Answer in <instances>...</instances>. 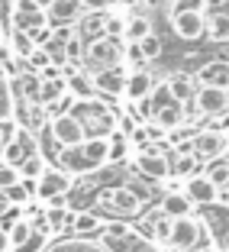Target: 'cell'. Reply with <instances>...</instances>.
<instances>
[{
  "label": "cell",
  "instance_id": "74e56055",
  "mask_svg": "<svg viewBox=\"0 0 229 252\" xmlns=\"http://www.w3.org/2000/svg\"><path fill=\"white\" fill-rule=\"evenodd\" d=\"M203 7H207V0H177V3H171V13H203Z\"/></svg>",
  "mask_w": 229,
  "mask_h": 252
},
{
  "label": "cell",
  "instance_id": "7402d4cb",
  "mask_svg": "<svg viewBox=\"0 0 229 252\" xmlns=\"http://www.w3.org/2000/svg\"><path fill=\"white\" fill-rule=\"evenodd\" d=\"M158 210H162L165 217H171V220H177V217H191L194 204L187 200V194H184V191H171V194H165V197H162Z\"/></svg>",
  "mask_w": 229,
  "mask_h": 252
},
{
  "label": "cell",
  "instance_id": "ac0fdd59",
  "mask_svg": "<svg viewBox=\"0 0 229 252\" xmlns=\"http://www.w3.org/2000/svg\"><path fill=\"white\" fill-rule=\"evenodd\" d=\"M104 26H107V16L97 13V10H84V16L74 23V32L81 42H94V39L104 36Z\"/></svg>",
  "mask_w": 229,
  "mask_h": 252
},
{
  "label": "cell",
  "instance_id": "9c48e42d",
  "mask_svg": "<svg viewBox=\"0 0 229 252\" xmlns=\"http://www.w3.org/2000/svg\"><path fill=\"white\" fill-rule=\"evenodd\" d=\"M136 171H139L142 178H148V181L171 178V158H168V152H162V149H155V146H145L139 156H136Z\"/></svg>",
  "mask_w": 229,
  "mask_h": 252
},
{
  "label": "cell",
  "instance_id": "8fae6325",
  "mask_svg": "<svg viewBox=\"0 0 229 252\" xmlns=\"http://www.w3.org/2000/svg\"><path fill=\"white\" fill-rule=\"evenodd\" d=\"M74 188V178L61 168H45V175L36 181V197L42 200H61Z\"/></svg>",
  "mask_w": 229,
  "mask_h": 252
},
{
  "label": "cell",
  "instance_id": "d590c367",
  "mask_svg": "<svg viewBox=\"0 0 229 252\" xmlns=\"http://www.w3.org/2000/svg\"><path fill=\"white\" fill-rule=\"evenodd\" d=\"M36 49H39V45H36V39H32V32H23V30H16V32H13V52H16V55L29 59Z\"/></svg>",
  "mask_w": 229,
  "mask_h": 252
},
{
  "label": "cell",
  "instance_id": "e0dca14e",
  "mask_svg": "<svg viewBox=\"0 0 229 252\" xmlns=\"http://www.w3.org/2000/svg\"><path fill=\"white\" fill-rule=\"evenodd\" d=\"M90 78H94L97 94H107V97H123V94H126V78H129V74H126V71H123V65H119V68H110V71L90 74Z\"/></svg>",
  "mask_w": 229,
  "mask_h": 252
},
{
  "label": "cell",
  "instance_id": "8992f818",
  "mask_svg": "<svg viewBox=\"0 0 229 252\" xmlns=\"http://www.w3.org/2000/svg\"><path fill=\"white\" fill-rule=\"evenodd\" d=\"M207 226H203V220H197V217H177L174 223H171V236H168V249L171 252H197L200 243H207Z\"/></svg>",
  "mask_w": 229,
  "mask_h": 252
},
{
  "label": "cell",
  "instance_id": "44dd1931",
  "mask_svg": "<svg viewBox=\"0 0 229 252\" xmlns=\"http://www.w3.org/2000/svg\"><path fill=\"white\" fill-rule=\"evenodd\" d=\"M42 252H107L100 239H87V236H71V239H58Z\"/></svg>",
  "mask_w": 229,
  "mask_h": 252
},
{
  "label": "cell",
  "instance_id": "d6986e66",
  "mask_svg": "<svg viewBox=\"0 0 229 252\" xmlns=\"http://www.w3.org/2000/svg\"><path fill=\"white\" fill-rule=\"evenodd\" d=\"M81 16H84V0H52V7H49L52 26H58V23H78Z\"/></svg>",
  "mask_w": 229,
  "mask_h": 252
},
{
  "label": "cell",
  "instance_id": "cb8c5ba5",
  "mask_svg": "<svg viewBox=\"0 0 229 252\" xmlns=\"http://www.w3.org/2000/svg\"><path fill=\"white\" fill-rule=\"evenodd\" d=\"M68 94H71L74 100H94L97 97L94 78H90L87 71H74L71 78H68Z\"/></svg>",
  "mask_w": 229,
  "mask_h": 252
},
{
  "label": "cell",
  "instance_id": "f546056e",
  "mask_svg": "<svg viewBox=\"0 0 229 252\" xmlns=\"http://www.w3.org/2000/svg\"><path fill=\"white\" fill-rule=\"evenodd\" d=\"M7 233H10V246H13V249H23V246H29L32 239H36V226H32L26 217H20Z\"/></svg>",
  "mask_w": 229,
  "mask_h": 252
},
{
  "label": "cell",
  "instance_id": "1f68e13d",
  "mask_svg": "<svg viewBox=\"0 0 229 252\" xmlns=\"http://www.w3.org/2000/svg\"><path fill=\"white\" fill-rule=\"evenodd\" d=\"M68 94V78H42V104H55Z\"/></svg>",
  "mask_w": 229,
  "mask_h": 252
},
{
  "label": "cell",
  "instance_id": "ee69618b",
  "mask_svg": "<svg viewBox=\"0 0 229 252\" xmlns=\"http://www.w3.org/2000/svg\"><path fill=\"white\" fill-rule=\"evenodd\" d=\"M10 249H13V246H10V233L0 226V252H10Z\"/></svg>",
  "mask_w": 229,
  "mask_h": 252
},
{
  "label": "cell",
  "instance_id": "d4e9b609",
  "mask_svg": "<svg viewBox=\"0 0 229 252\" xmlns=\"http://www.w3.org/2000/svg\"><path fill=\"white\" fill-rule=\"evenodd\" d=\"M100 226H104L100 217L90 214V210H78V214H71V220H68V230H74V236H90V233H97Z\"/></svg>",
  "mask_w": 229,
  "mask_h": 252
},
{
  "label": "cell",
  "instance_id": "f1b7e54d",
  "mask_svg": "<svg viewBox=\"0 0 229 252\" xmlns=\"http://www.w3.org/2000/svg\"><path fill=\"white\" fill-rule=\"evenodd\" d=\"M203 16H207V13H203ZM207 39H210V42H216V45L229 42V13L207 16Z\"/></svg>",
  "mask_w": 229,
  "mask_h": 252
},
{
  "label": "cell",
  "instance_id": "30bf717a",
  "mask_svg": "<svg viewBox=\"0 0 229 252\" xmlns=\"http://www.w3.org/2000/svg\"><path fill=\"white\" fill-rule=\"evenodd\" d=\"M168 13V26L181 42H197V39H207V16L203 13Z\"/></svg>",
  "mask_w": 229,
  "mask_h": 252
},
{
  "label": "cell",
  "instance_id": "bcb514c9",
  "mask_svg": "<svg viewBox=\"0 0 229 252\" xmlns=\"http://www.w3.org/2000/svg\"><path fill=\"white\" fill-rule=\"evenodd\" d=\"M32 3H36V7H42L45 13H49V7H52V0H32Z\"/></svg>",
  "mask_w": 229,
  "mask_h": 252
},
{
  "label": "cell",
  "instance_id": "ffe728a7",
  "mask_svg": "<svg viewBox=\"0 0 229 252\" xmlns=\"http://www.w3.org/2000/svg\"><path fill=\"white\" fill-rule=\"evenodd\" d=\"M152 88H155V78H152L148 71H142V68L129 71V78H126V97H129L133 104L145 100V97L152 94Z\"/></svg>",
  "mask_w": 229,
  "mask_h": 252
},
{
  "label": "cell",
  "instance_id": "2e32d148",
  "mask_svg": "<svg viewBox=\"0 0 229 252\" xmlns=\"http://www.w3.org/2000/svg\"><path fill=\"white\" fill-rule=\"evenodd\" d=\"M197 84L203 88H229V62L226 59H213V62H203L197 68Z\"/></svg>",
  "mask_w": 229,
  "mask_h": 252
},
{
  "label": "cell",
  "instance_id": "7a4b0ae2",
  "mask_svg": "<svg viewBox=\"0 0 229 252\" xmlns=\"http://www.w3.org/2000/svg\"><path fill=\"white\" fill-rule=\"evenodd\" d=\"M94 204L100 214L113 217V220H136V217L145 214V197L136 188H126V185H110L94 191Z\"/></svg>",
  "mask_w": 229,
  "mask_h": 252
},
{
  "label": "cell",
  "instance_id": "b9f144b4",
  "mask_svg": "<svg viewBox=\"0 0 229 252\" xmlns=\"http://www.w3.org/2000/svg\"><path fill=\"white\" fill-rule=\"evenodd\" d=\"M29 65H32V68H49V65H52V62H49V52H45L42 45H39L36 52L29 55Z\"/></svg>",
  "mask_w": 229,
  "mask_h": 252
},
{
  "label": "cell",
  "instance_id": "d6a6232c",
  "mask_svg": "<svg viewBox=\"0 0 229 252\" xmlns=\"http://www.w3.org/2000/svg\"><path fill=\"white\" fill-rule=\"evenodd\" d=\"M45 158L42 156H32V158H26V162L20 165V181H39L45 175Z\"/></svg>",
  "mask_w": 229,
  "mask_h": 252
},
{
  "label": "cell",
  "instance_id": "4dcf8cb0",
  "mask_svg": "<svg viewBox=\"0 0 229 252\" xmlns=\"http://www.w3.org/2000/svg\"><path fill=\"white\" fill-rule=\"evenodd\" d=\"M203 175H207L210 181H213L216 188H229V158L223 156V158H213V162H207L203 165Z\"/></svg>",
  "mask_w": 229,
  "mask_h": 252
},
{
  "label": "cell",
  "instance_id": "7dc6e473",
  "mask_svg": "<svg viewBox=\"0 0 229 252\" xmlns=\"http://www.w3.org/2000/svg\"><path fill=\"white\" fill-rule=\"evenodd\" d=\"M171 3H177V0H162V7H171Z\"/></svg>",
  "mask_w": 229,
  "mask_h": 252
},
{
  "label": "cell",
  "instance_id": "3957f363",
  "mask_svg": "<svg viewBox=\"0 0 229 252\" xmlns=\"http://www.w3.org/2000/svg\"><path fill=\"white\" fill-rule=\"evenodd\" d=\"M81 65L87 74H100V71H110V68H119L123 65V39L100 36L94 42H84Z\"/></svg>",
  "mask_w": 229,
  "mask_h": 252
},
{
  "label": "cell",
  "instance_id": "681fc988",
  "mask_svg": "<svg viewBox=\"0 0 229 252\" xmlns=\"http://www.w3.org/2000/svg\"><path fill=\"white\" fill-rule=\"evenodd\" d=\"M226 139H229V129H226Z\"/></svg>",
  "mask_w": 229,
  "mask_h": 252
},
{
  "label": "cell",
  "instance_id": "ba28073f",
  "mask_svg": "<svg viewBox=\"0 0 229 252\" xmlns=\"http://www.w3.org/2000/svg\"><path fill=\"white\" fill-rule=\"evenodd\" d=\"M49 136H52V142L58 149H71V146H78V142L87 139L81 120L74 117V113H61V117L49 120Z\"/></svg>",
  "mask_w": 229,
  "mask_h": 252
},
{
  "label": "cell",
  "instance_id": "4fadbf2b",
  "mask_svg": "<svg viewBox=\"0 0 229 252\" xmlns=\"http://www.w3.org/2000/svg\"><path fill=\"white\" fill-rule=\"evenodd\" d=\"M194 107H197L200 117H223L229 110V94L223 88H203V84H197Z\"/></svg>",
  "mask_w": 229,
  "mask_h": 252
},
{
  "label": "cell",
  "instance_id": "836d02e7",
  "mask_svg": "<svg viewBox=\"0 0 229 252\" xmlns=\"http://www.w3.org/2000/svg\"><path fill=\"white\" fill-rule=\"evenodd\" d=\"M171 171H174L177 178H191L194 171H197V156L194 152H177L174 162H171Z\"/></svg>",
  "mask_w": 229,
  "mask_h": 252
},
{
  "label": "cell",
  "instance_id": "83f0119b",
  "mask_svg": "<svg viewBox=\"0 0 229 252\" xmlns=\"http://www.w3.org/2000/svg\"><path fill=\"white\" fill-rule=\"evenodd\" d=\"M16 113V91L13 81L7 78V71L0 68V120H10Z\"/></svg>",
  "mask_w": 229,
  "mask_h": 252
},
{
  "label": "cell",
  "instance_id": "5b68a950",
  "mask_svg": "<svg viewBox=\"0 0 229 252\" xmlns=\"http://www.w3.org/2000/svg\"><path fill=\"white\" fill-rule=\"evenodd\" d=\"M100 243H104L107 252H158L152 239H145L139 230H129L119 220L100 226Z\"/></svg>",
  "mask_w": 229,
  "mask_h": 252
},
{
  "label": "cell",
  "instance_id": "ab89813d",
  "mask_svg": "<svg viewBox=\"0 0 229 252\" xmlns=\"http://www.w3.org/2000/svg\"><path fill=\"white\" fill-rule=\"evenodd\" d=\"M126 152H129V139H123L119 133H113L110 136V162L113 158H123Z\"/></svg>",
  "mask_w": 229,
  "mask_h": 252
},
{
  "label": "cell",
  "instance_id": "603a6c76",
  "mask_svg": "<svg viewBox=\"0 0 229 252\" xmlns=\"http://www.w3.org/2000/svg\"><path fill=\"white\" fill-rule=\"evenodd\" d=\"M168 88H171V94H174V100H177V104H194L197 84H194V78H191V74H184V71L171 74V78H168Z\"/></svg>",
  "mask_w": 229,
  "mask_h": 252
},
{
  "label": "cell",
  "instance_id": "7c38bea8",
  "mask_svg": "<svg viewBox=\"0 0 229 252\" xmlns=\"http://www.w3.org/2000/svg\"><path fill=\"white\" fill-rule=\"evenodd\" d=\"M184 194H187V200H191L194 207H210V204L220 200V188L203 175V168L194 171L191 178H184Z\"/></svg>",
  "mask_w": 229,
  "mask_h": 252
},
{
  "label": "cell",
  "instance_id": "6da1fadb",
  "mask_svg": "<svg viewBox=\"0 0 229 252\" xmlns=\"http://www.w3.org/2000/svg\"><path fill=\"white\" fill-rule=\"evenodd\" d=\"M107 162H110V139H84V142H78V146L58 152V168L68 171L71 178L94 175V171H100Z\"/></svg>",
  "mask_w": 229,
  "mask_h": 252
},
{
  "label": "cell",
  "instance_id": "5bb4252c",
  "mask_svg": "<svg viewBox=\"0 0 229 252\" xmlns=\"http://www.w3.org/2000/svg\"><path fill=\"white\" fill-rule=\"evenodd\" d=\"M3 162H10V165H16L20 168L26 158H32V156H39V139H36V133H29V129H20V136H16L10 146H3Z\"/></svg>",
  "mask_w": 229,
  "mask_h": 252
},
{
  "label": "cell",
  "instance_id": "9a60e30c",
  "mask_svg": "<svg viewBox=\"0 0 229 252\" xmlns=\"http://www.w3.org/2000/svg\"><path fill=\"white\" fill-rule=\"evenodd\" d=\"M13 23H16V30H23V32H39V30H45L49 13H45L42 7H36L32 0H16Z\"/></svg>",
  "mask_w": 229,
  "mask_h": 252
},
{
  "label": "cell",
  "instance_id": "c3c4849f",
  "mask_svg": "<svg viewBox=\"0 0 229 252\" xmlns=\"http://www.w3.org/2000/svg\"><path fill=\"white\" fill-rule=\"evenodd\" d=\"M0 152H3V139H0Z\"/></svg>",
  "mask_w": 229,
  "mask_h": 252
},
{
  "label": "cell",
  "instance_id": "e575fe53",
  "mask_svg": "<svg viewBox=\"0 0 229 252\" xmlns=\"http://www.w3.org/2000/svg\"><path fill=\"white\" fill-rule=\"evenodd\" d=\"M139 45V52H142V59L145 62H155V59H162V36H158V32H152V36H145L142 39V42H136Z\"/></svg>",
  "mask_w": 229,
  "mask_h": 252
},
{
  "label": "cell",
  "instance_id": "f6af8a7d",
  "mask_svg": "<svg viewBox=\"0 0 229 252\" xmlns=\"http://www.w3.org/2000/svg\"><path fill=\"white\" fill-rule=\"evenodd\" d=\"M10 207H13V204H10V200H7V194L0 191V220H3V217L10 214Z\"/></svg>",
  "mask_w": 229,
  "mask_h": 252
},
{
  "label": "cell",
  "instance_id": "7bdbcfd3",
  "mask_svg": "<svg viewBox=\"0 0 229 252\" xmlns=\"http://www.w3.org/2000/svg\"><path fill=\"white\" fill-rule=\"evenodd\" d=\"M116 0H84V10H97V13H104V10H110Z\"/></svg>",
  "mask_w": 229,
  "mask_h": 252
},
{
  "label": "cell",
  "instance_id": "8d00e7d4",
  "mask_svg": "<svg viewBox=\"0 0 229 252\" xmlns=\"http://www.w3.org/2000/svg\"><path fill=\"white\" fill-rule=\"evenodd\" d=\"M16 181H20V168L0 158V191H7V188L16 185Z\"/></svg>",
  "mask_w": 229,
  "mask_h": 252
},
{
  "label": "cell",
  "instance_id": "f35d334b",
  "mask_svg": "<svg viewBox=\"0 0 229 252\" xmlns=\"http://www.w3.org/2000/svg\"><path fill=\"white\" fill-rule=\"evenodd\" d=\"M16 136H20V123H16L13 117H10V120H0V139H3V146H10Z\"/></svg>",
  "mask_w": 229,
  "mask_h": 252
},
{
  "label": "cell",
  "instance_id": "4316f807",
  "mask_svg": "<svg viewBox=\"0 0 229 252\" xmlns=\"http://www.w3.org/2000/svg\"><path fill=\"white\" fill-rule=\"evenodd\" d=\"M152 123L162 126V129H168V133H171V129H177V126L184 123V104H177V100H174V104L162 107V110L152 117Z\"/></svg>",
  "mask_w": 229,
  "mask_h": 252
},
{
  "label": "cell",
  "instance_id": "60d3db41",
  "mask_svg": "<svg viewBox=\"0 0 229 252\" xmlns=\"http://www.w3.org/2000/svg\"><path fill=\"white\" fill-rule=\"evenodd\" d=\"M123 32H126V20H119V16H107L104 36H113V39H123Z\"/></svg>",
  "mask_w": 229,
  "mask_h": 252
},
{
  "label": "cell",
  "instance_id": "277c9868",
  "mask_svg": "<svg viewBox=\"0 0 229 252\" xmlns=\"http://www.w3.org/2000/svg\"><path fill=\"white\" fill-rule=\"evenodd\" d=\"M71 113L81 120L87 139H110V136L116 133V117H113L100 100H74Z\"/></svg>",
  "mask_w": 229,
  "mask_h": 252
},
{
  "label": "cell",
  "instance_id": "52a82bcc",
  "mask_svg": "<svg viewBox=\"0 0 229 252\" xmlns=\"http://www.w3.org/2000/svg\"><path fill=\"white\" fill-rule=\"evenodd\" d=\"M191 149H194V156H197V162L207 165V162H213V158L226 156L229 152V139H226L223 129H200V133H194Z\"/></svg>",
  "mask_w": 229,
  "mask_h": 252
},
{
  "label": "cell",
  "instance_id": "f907efd6",
  "mask_svg": "<svg viewBox=\"0 0 229 252\" xmlns=\"http://www.w3.org/2000/svg\"><path fill=\"white\" fill-rule=\"evenodd\" d=\"M226 94H229V88H226Z\"/></svg>",
  "mask_w": 229,
  "mask_h": 252
},
{
  "label": "cell",
  "instance_id": "484cf974",
  "mask_svg": "<svg viewBox=\"0 0 229 252\" xmlns=\"http://www.w3.org/2000/svg\"><path fill=\"white\" fill-rule=\"evenodd\" d=\"M152 32H155V30H152V20H148L145 13H136V16H129V20H126V32H123V39L136 45V42H142L145 36H152Z\"/></svg>",
  "mask_w": 229,
  "mask_h": 252
}]
</instances>
